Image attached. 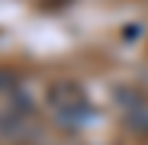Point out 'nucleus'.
Listing matches in <instances>:
<instances>
[{
	"instance_id": "2",
	"label": "nucleus",
	"mask_w": 148,
	"mask_h": 145,
	"mask_svg": "<svg viewBox=\"0 0 148 145\" xmlns=\"http://www.w3.org/2000/svg\"><path fill=\"white\" fill-rule=\"evenodd\" d=\"M13 74H10V71H0V90H13Z\"/></svg>"
},
{
	"instance_id": "1",
	"label": "nucleus",
	"mask_w": 148,
	"mask_h": 145,
	"mask_svg": "<svg viewBox=\"0 0 148 145\" xmlns=\"http://www.w3.org/2000/svg\"><path fill=\"white\" fill-rule=\"evenodd\" d=\"M48 100H52L55 113H58V110H74V107H87V103H84V93L74 87V84H58V87H52Z\"/></svg>"
}]
</instances>
